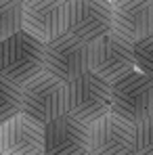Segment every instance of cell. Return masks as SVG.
<instances>
[{
	"label": "cell",
	"mask_w": 153,
	"mask_h": 155,
	"mask_svg": "<svg viewBox=\"0 0 153 155\" xmlns=\"http://www.w3.org/2000/svg\"><path fill=\"white\" fill-rule=\"evenodd\" d=\"M46 71V44L21 29L0 40V76L17 84H27Z\"/></svg>",
	"instance_id": "6da1fadb"
},
{
	"label": "cell",
	"mask_w": 153,
	"mask_h": 155,
	"mask_svg": "<svg viewBox=\"0 0 153 155\" xmlns=\"http://www.w3.org/2000/svg\"><path fill=\"white\" fill-rule=\"evenodd\" d=\"M111 111V82L86 71L67 84V113L84 124H92Z\"/></svg>",
	"instance_id": "7a4b0ae2"
},
{
	"label": "cell",
	"mask_w": 153,
	"mask_h": 155,
	"mask_svg": "<svg viewBox=\"0 0 153 155\" xmlns=\"http://www.w3.org/2000/svg\"><path fill=\"white\" fill-rule=\"evenodd\" d=\"M111 111L138 124L153 115V78L132 69L111 82Z\"/></svg>",
	"instance_id": "3957f363"
},
{
	"label": "cell",
	"mask_w": 153,
	"mask_h": 155,
	"mask_svg": "<svg viewBox=\"0 0 153 155\" xmlns=\"http://www.w3.org/2000/svg\"><path fill=\"white\" fill-rule=\"evenodd\" d=\"M23 113L44 126L67 113V82L42 71L23 84Z\"/></svg>",
	"instance_id": "277c9868"
},
{
	"label": "cell",
	"mask_w": 153,
	"mask_h": 155,
	"mask_svg": "<svg viewBox=\"0 0 153 155\" xmlns=\"http://www.w3.org/2000/svg\"><path fill=\"white\" fill-rule=\"evenodd\" d=\"M134 67V42L120 31H109L90 42V71L113 82Z\"/></svg>",
	"instance_id": "5b68a950"
},
{
	"label": "cell",
	"mask_w": 153,
	"mask_h": 155,
	"mask_svg": "<svg viewBox=\"0 0 153 155\" xmlns=\"http://www.w3.org/2000/svg\"><path fill=\"white\" fill-rule=\"evenodd\" d=\"M113 2L109 0H69L67 31L84 42H95L113 31Z\"/></svg>",
	"instance_id": "8992f818"
},
{
	"label": "cell",
	"mask_w": 153,
	"mask_h": 155,
	"mask_svg": "<svg viewBox=\"0 0 153 155\" xmlns=\"http://www.w3.org/2000/svg\"><path fill=\"white\" fill-rule=\"evenodd\" d=\"M46 71L72 82L90 71V44L72 36L69 31L46 44Z\"/></svg>",
	"instance_id": "52a82bcc"
},
{
	"label": "cell",
	"mask_w": 153,
	"mask_h": 155,
	"mask_svg": "<svg viewBox=\"0 0 153 155\" xmlns=\"http://www.w3.org/2000/svg\"><path fill=\"white\" fill-rule=\"evenodd\" d=\"M67 2L69 0H25L23 29L44 44L67 34Z\"/></svg>",
	"instance_id": "ba28073f"
},
{
	"label": "cell",
	"mask_w": 153,
	"mask_h": 155,
	"mask_svg": "<svg viewBox=\"0 0 153 155\" xmlns=\"http://www.w3.org/2000/svg\"><path fill=\"white\" fill-rule=\"evenodd\" d=\"M90 155H134V124L113 111L92 122Z\"/></svg>",
	"instance_id": "9c48e42d"
},
{
	"label": "cell",
	"mask_w": 153,
	"mask_h": 155,
	"mask_svg": "<svg viewBox=\"0 0 153 155\" xmlns=\"http://www.w3.org/2000/svg\"><path fill=\"white\" fill-rule=\"evenodd\" d=\"M90 126L63 113L44 126V155H88Z\"/></svg>",
	"instance_id": "30bf717a"
},
{
	"label": "cell",
	"mask_w": 153,
	"mask_h": 155,
	"mask_svg": "<svg viewBox=\"0 0 153 155\" xmlns=\"http://www.w3.org/2000/svg\"><path fill=\"white\" fill-rule=\"evenodd\" d=\"M0 155H44V124L27 113L2 122Z\"/></svg>",
	"instance_id": "8fae6325"
},
{
	"label": "cell",
	"mask_w": 153,
	"mask_h": 155,
	"mask_svg": "<svg viewBox=\"0 0 153 155\" xmlns=\"http://www.w3.org/2000/svg\"><path fill=\"white\" fill-rule=\"evenodd\" d=\"M115 31L132 42L153 34V0H118L113 2Z\"/></svg>",
	"instance_id": "7c38bea8"
},
{
	"label": "cell",
	"mask_w": 153,
	"mask_h": 155,
	"mask_svg": "<svg viewBox=\"0 0 153 155\" xmlns=\"http://www.w3.org/2000/svg\"><path fill=\"white\" fill-rule=\"evenodd\" d=\"M2 84V105H0V124L23 113V86L0 76Z\"/></svg>",
	"instance_id": "4fadbf2b"
},
{
	"label": "cell",
	"mask_w": 153,
	"mask_h": 155,
	"mask_svg": "<svg viewBox=\"0 0 153 155\" xmlns=\"http://www.w3.org/2000/svg\"><path fill=\"white\" fill-rule=\"evenodd\" d=\"M23 29V0H0V40Z\"/></svg>",
	"instance_id": "5bb4252c"
},
{
	"label": "cell",
	"mask_w": 153,
	"mask_h": 155,
	"mask_svg": "<svg viewBox=\"0 0 153 155\" xmlns=\"http://www.w3.org/2000/svg\"><path fill=\"white\" fill-rule=\"evenodd\" d=\"M134 155H153V115L134 124Z\"/></svg>",
	"instance_id": "9a60e30c"
},
{
	"label": "cell",
	"mask_w": 153,
	"mask_h": 155,
	"mask_svg": "<svg viewBox=\"0 0 153 155\" xmlns=\"http://www.w3.org/2000/svg\"><path fill=\"white\" fill-rule=\"evenodd\" d=\"M134 67L153 78V34L134 42Z\"/></svg>",
	"instance_id": "2e32d148"
},
{
	"label": "cell",
	"mask_w": 153,
	"mask_h": 155,
	"mask_svg": "<svg viewBox=\"0 0 153 155\" xmlns=\"http://www.w3.org/2000/svg\"><path fill=\"white\" fill-rule=\"evenodd\" d=\"M109 2H118V0H109Z\"/></svg>",
	"instance_id": "e0dca14e"
},
{
	"label": "cell",
	"mask_w": 153,
	"mask_h": 155,
	"mask_svg": "<svg viewBox=\"0 0 153 155\" xmlns=\"http://www.w3.org/2000/svg\"><path fill=\"white\" fill-rule=\"evenodd\" d=\"M23 2H25V0H23Z\"/></svg>",
	"instance_id": "ac0fdd59"
},
{
	"label": "cell",
	"mask_w": 153,
	"mask_h": 155,
	"mask_svg": "<svg viewBox=\"0 0 153 155\" xmlns=\"http://www.w3.org/2000/svg\"><path fill=\"white\" fill-rule=\"evenodd\" d=\"M88 155H90V153H88Z\"/></svg>",
	"instance_id": "d6986e66"
}]
</instances>
